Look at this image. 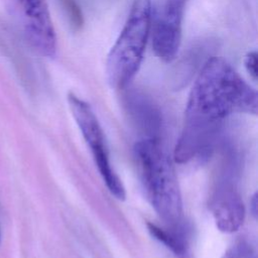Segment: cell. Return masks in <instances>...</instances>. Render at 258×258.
<instances>
[{"instance_id": "6da1fadb", "label": "cell", "mask_w": 258, "mask_h": 258, "mask_svg": "<svg viewBox=\"0 0 258 258\" xmlns=\"http://www.w3.org/2000/svg\"><path fill=\"white\" fill-rule=\"evenodd\" d=\"M258 95L223 58L211 56L198 73L190 90L183 130L174 159L185 163L212 150L224 120L233 114L256 115Z\"/></svg>"}, {"instance_id": "7a4b0ae2", "label": "cell", "mask_w": 258, "mask_h": 258, "mask_svg": "<svg viewBox=\"0 0 258 258\" xmlns=\"http://www.w3.org/2000/svg\"><path fill=\"white\" fill-rule=\"evenodd\" d=\"M134 157L147 200L164 227L188 233L175 169L160 139L137 141Z\"/></svg>"}, {"instance_id": "3957f363", "label": "cell", "mask_w": 258, "mask_h": 258, "mask_svg": "<svg viewBox=\"0 0 258 258\" xmlns=\"http://www.w3.org/2000/svg\"><path fill=\"white\" fill-rule=\"evenodd\" d=\"M151 0H134L127 19L106 60V75L110 86L126 89L142 63L150 36Z\"/></svg>"}, {"instance_id": "277c9868", "label": "cell", "mask_w": 258, "mask_h": 258, "mask_svg": "<svg viewBox=\"0 0 258 258\" xmlns=\"http://www.w3.org/2000/svg\"><path fill=\"white\" fill-rule=\"evenodd\" d=\"M68 103L82 136L90 147L96 166L108 190L118 200L126 197L122 180L115 172L106 143L105 133L92 107L74 93H69Z\"/></svg>"}, {"instance_id": "5b68a950", "label": "cell", "mask_w": 258, "mask_h": 258, "mask_svg": "<svg viewBox=\"0 0 258 258\" xmlns=\"http://www.w3.org/2000/svg\"><path fill=\"white\" fill-rule=\"evenodd\" d=\"M186 0H160L152 10L150 36L152 48L164 62L172 61L181 42L182 18Z\"/></svg>"}, {"instance_id": "8992f818", "label": "cell", "mask_w": 258, "mask_h": 258, "mask_svg": "<svg viewBox=\"0 0 258 258\" xmlns=\"http://www.w3.org/2000/svg\"><path fill=\"white\" fill-rule=\"evenodd\" d=\"M24 20V33L29 44L40 54L52 57L56 36L46 0H18Z\"/></svg>"}, {"instance_id": "52a82bcc", "label": "cell", "mask_w": 258, "mask_h": 258, "mask_svg": "<svg viewBox=\"0 0 258 258\" xmlns=\"http://www.w3.org/2000/svg\"><path fill=\"white\" fill-rule=\"evenodd\" d=\"M216 227L224 233L240 229L245 218V206L234 183L229 178L220 182L210 203Z\"/></svg>"}, {"instance_id": "ba28073f", "label": "cell", "mask_w": 258, "mask_h": 258, "mask_svg": "<svg viewBox=\"0 0 258 258\" xmlns=\"http://www.w3.org/2000/svg\"><path fill=\"white\" fill-rule=\"evenodd\" d=\"M125 106L131 117L142 129H145L150 138H158L161 127V114L153 101L138 91H128L125 95Z\"/></svg>"}, {"instance_id": "9c48e42d", "label": "cell", "mask_w": 258, "mask_h": 258, "mask_svg": "<svg viewBox=\"0 0 258 258\" xmlns=\"http://www.w3.org/2000/svg\"><path fill=\"white\" fill-rule=\"evenodd\" d=\"M147 228L150 235L161 243L174 258H192L187 232L171 230L152 223H148Z\"/></svg>"}, {"instance_id": "30bf717a", "label": "cell", "mask_w": 258, "mask_h": 258, "mask_svg": "<svg viewBox=\"0 0 258 258\" xmlns=\"http://www.w3.org/2000/svg\"><path fill=\"white\" fill-rule=\"evenodd\" d=\"M209 45H206L205 43H202V45H195L190 47L187 53L180 59L175 73H181L182 81L187 80L189 77H191L192 74L197 72V70H199L200 72L205 62L211 56H213L207 51Z\"/></svg>"}, {"instance_id": "8fae6325", "label": "cell", "mask_w": 258, "mask_h": 258, "mask_svg": "<svg viewBox=\"0 0 258 258\" xmlns=\"http://www.w3.org/2000/svg\"><path fill=\"white\" fill-rule=\"evenodd\" d=\"M222 258H257V252L248 240L240 239L225 251Z\"/></svg>"}, {"instance_id": "7c38bea8", "label": "cell", "mask_w": 258, "mask_h": 258, "mask_svg": "<svg viewBox=\"0 0 258 258\" xmlns=\"http://www.w3.org/2000/svg\"><path fill=\"white\" fill-rule=\"evenodd\" d=\"M60 2L72 27L74 29H80L84 23V19L82 10L78 3L75 0H60Z\"/></svg>"}, {"instance_id": "4fadbf2b", "label": "cell", "mask_w": 258, "mask_h": 258, "mask_svg": "<svg viewBox=\"0 0 258 258\" xmlns=\"http://www.w3.org/2000/svg\"><path fill=\"white\" fill-rule=\"evenodd\" d=\"M244 67L250 77L256 81L257 80V52L255 50L249 51L244 57Z\"/></svg>"}, {"instance_id": "5bb4252c", "label": "cell", "mask_w": 258, "mask_h": 258, "mask_svg": "<svg viewBox=\"0 0 258 258\" xmlns=\"http://www.w3.org/2000/svg\"><path fill=\"white\" fill-rule=\"evenodd\" d=\"M257 198H256V195L253 197V200H252V202H251V206H252V208H253V210H252V212H253V215L254 216H256L257 214H256V205H257Z\"/></svg>"}, {"instance_id": "9a60e30c", "label": "cell", "mask_w": 258, "mask_h": 258, "mask_svg": "<svg viewBox=\"0 0 258 258\" xmlns=\"http://www.w3.org/2000/svg\"><path fill=\"white\" fill-rule=\"evenodd\" d=\"M0 238H1V234H0Z\"/></svg>"}]
</instances>
